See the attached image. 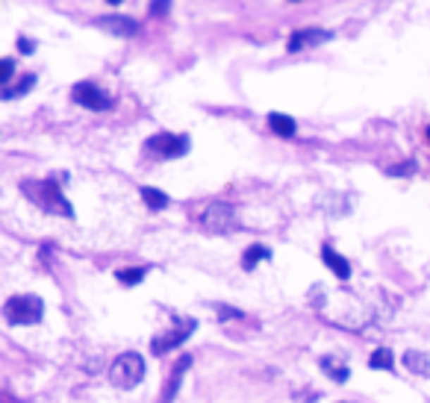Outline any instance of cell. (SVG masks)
Here are the masks:
<instances>
[{"label":"cell","instance_id":"1","mask_svg":"<svg viewBox=\"0 0 430 403\" xmlns=\"http://www.w3.org/2000/svg\"><path fill=\"white\" fill-rule=\"evenodd\" d=\"M44 315V304L39 294H15L6 300L4 318L15 327H27V324H39Z\"/></svg>","mask_w":430,"mask_h":403},{"label":"cell","instance_id":"2","mask_svg":"<svg viewBox=\"0 0 430 403\" xmlns=\"http://www.w3.org/2000/svg\"><path fill=\"white\" fill-rule=\"evenodd\" d=\"M24 192L30 194L32 204H39L44 212H59L65 218L74 215L71 204L62 197V192H59V186L54 180H47V182H24Z\"/></svg>","mask_w":430,"mask_h":403},{"label":"cell","instance_id":"3","mask_svg":"<svg viewBox=\"0 0 430 403\" xmlns=\"http://www.w3.org/2000/svg\"><path fill=\"white\" fill-rule=\"evenodd\" d=\"M142 377H145V359L139 354H133V350L121 354L109 368V380H112V385H118V389H136Z\"/></svg>","mask_w":430,"mask_h":403},{"label":"cell","instance_id":"4","mask_svg":"<svg viewBox=\"0 0 430 403\" xmlns=\"http://www.w3.org/2000/svg\"><path fill=\"white\" fill-rule=\"evenodd\" d=\"M201 227L209 230V232H230L236 227V212L230 204H221V200H215V204L204 206L201 212Z\"/></svg>","mask_w":430,"mask_h":403},{"label":"cell","instance_id":"5","mask_svg":"<svg viewBox=\"0 0 430 403\" xmlns=\"http://www.w3.org/2000/svg\"><path fill=\"white\" fill-rule=\"evenodd\" d=\"M71 97H74V104L86 106V109H94V112L112 109V97L101 86H94V82H77V86L71 89Z\"/></svg>","mask_w":430,"mask_h":403},{"label":"cell","instance_id":"6","mask_svg":"<svg viewBox=\"0 0 430 403\" xmlns=\"http://www.w3.org/2000/svg\"><path fill=\"white\" fill-rule=\"evenodd\" d=\"M147 150L156 156H183L189 154V136H174V132H156V136L147 139Z\"/></svg>","mask_w":430,"mask_h":403},{"label":"cell","instance_id":"7","mask_svg":"<svg viewBox=\"0 0 430 403\" xmlns=\"http://www.w3.org/2000/svg\"><path fill=\"white\" fill-rule=\"evenodd\" d=\"M333 42V32L330 30H316V27H307V30H295L289 36V50L297 54L304 47H319V44H327Z\"/></svg>","mask_w":430,"mask_h":403},{"label":"cell","instance_id":"8","mask_svg":"<svg viewBox=\"0 0 430 403\" xmlns=\"http://www.w3.org/2000/svg\"><path fill=\"white\" fill-rule=\"evenodd\" d=\"M195 327H197V321L195 318H189V321H180V327L177 330H171V333H165V335H156L154 339V354H165V350H171V347H177V345H183L189 335L195 333Z\"/></svg>","mask_w":430,"mask_h":403},{"label":"cell","instance_id":"9","mask_svg":"<svg viewBox=\"0 0 430 403\" xmlns=\"http://www.w3.org/2000/svg\"><path fill=\"white\" fill-rule=\"evenodd\" d=\"M94 24L101 30H106V32H112V36H124V39L139 32V21L124 18V15H104V18H97Z\"/></svg>","mask_w":430,"mask_h":403},{"label":"cell","instance_id":"10","mask_svg":"<svg viewBox=\"0 0 430 403\" xmlns=\"http://www.w3.org/2000/svg\"><path fill=\"white\" fill-rule=\"evenodd\" d=\"M192 368V356H180L177 365L171 368V377H168V385H162V397L159 403H174L177 397V389H180V383H183V374Z\"/></svg>","mask_w":430,"mask_h":403},{"label":"cell","instance_id":"11","mask_svg":"<svg viewBox=\"0 0 430 403\" xmlns=\"http://www.w3.org/2000/svg\"><path fill=\"white\" fill-rule=\"evenodd\" d=\"M321 259H324V265H327L339 280H348V277H351V265H348V259L339 256L333 247H324V250H321Z\"/></svg>","mask_w":430,"mask_h":403},{"label":"cell","instance_id":"12","mask_svg":"<svg viewBox=\"0 0 430 403\" xmlns=\"http://www.w3.org/2000/svg\"><path fill=\"white\" fill-rule=\"evenodd\" d=\"M404 365L410 368L412 374H419V377H430V356L422 354V350H407L404 354Z\"/></svg>","mask_w":430,"mask_h":403},{"label":"cell","instance_id":"13","mask_svg":"<svg viewBox=\"0 0 430 403\" xmlns=\"http://www.w3.org/2000/svg\"><path fill=\"white\" fill-rule=\"evenodd\" d=\"M269 127L277 132V136H283V139H292L295 132H297V124L289 118V115H283V112H271L269 115Z\"/></svg>","mask_w":430,"mask_h":403},{"label":"cell","instance_id":"14","mask_svg":"<svg viewBox=\"0 0 430 403\" xmlns=\"http://www.w3.org/2000/svg\"><path fill=\"white\" fill-rule=\"evenodd\" d=\"M266 259H271V250H269V247H262V244H254V247H247V250H245L242 268H245V271H254V265H257V262H266Z\"/></svg>","mask_w":430,"mask_h":403},{"label":"cell","instance_id":"15","mask_svg":"<svg viewBox=\"0 0 430 403\" xmlns=\"http://www.w3.org/2000/svg\"><path fill=\"white\" fill-rule=\"evenodd\" d=\"M142 200L147 204V209H154V212H159V209H165V206L171 204L168 194H165V192H156V189H151V186H142Z\"/></svg>","mask_w":430,"mask_h":403},{"label":"cell","instance_id":"16","mask_svg":"<svg viewBox=\"0 0 430 403\" xmlns=\"http://www.w3.org/2000/svg\"><path fill=\"white\" fill-rule=\"evenodd\" d=\"M145 274H147V268H145V265H142V268H121V271L115 274V280L124 283V285H136V283L145 280Z\"/></svg>","mask_w":430,"mask_h":403},{"label":"cell","instance_id":"17","mask_svg":"<svg viewBox=\"0 0 430 403\" xmlns=\"http://www.w3.org/2000/svg\"><path fill=\"white\" fill-rule=\"evenodd\" d=\"M369 365H371V368H383V371H392V368H395V359H392V350H386V347H380V350H374V354L369 356Z\"/></svg>","mask_w":430,"mask_h":403},{"label":"cell","instance_id":"18","mask_svg":"<svg viewBox=\"0 0 430 403\" xmlns=\"http://www.w3.org/2000/svg\"><path fill=\"white\" fill-rule=\"evenodd\" d=\"M32 86H36V77L27 74V77L18 82V86H9V89L4 92V100H15V97H21V94H27Z\"/></svg>","mask_w":430,"mask_h":403},{"label":"cell","instance_id":"19","mask_svg":"<svg viewBox=\"0 0 430 403\" xmlns=\"http://www.w3.org/2000/svg\"><path fill=\"white\" fill-rule=\"evenodd\" d=\"M321 368H324V371H330V377H333L336 383H345V380H348V374H351L345 365H339L336 359H327V356L321 359Z\"/></svg>","mask_w":430,"mask_h":403},{"label":"cell","instance_id":"20","mask_svg":"<svg viewBox=\"0 0 430 403\" xmlns=\"http://www.w3.org/2000/svg\"><path fill=\"white\" fill-rule=\"evenodd\" d=\"M12 71H15V62L6 56L4 62H0V82H4V92L9 89V80H12Z\"/></svg>","mask_w":430,"mask_h":403},{"label":"cell","instance_id":"21","mask_svg":"<svg viewBox=\"0 0 430 403\" xmlns=\"http://www.w3.org/2000/svg\"><path fill=\"white\" fill-rule=\"evenodd\" d=\"M407 174H416V162H407V165H392V168H389V177H407Z\"/></svg>","mask_w":430,"mask_h":403},{"label":"cell","instance_id":"22","mask_svg":"<svg viewBox=\"0 0 430 403\" xmlns=\"http://www.w3.org/2000/svg\"><path fill=\"white\" fill-rule=\"evenodd\" d=\"M18 50H21V54H32V50H36V44H32L30 39H21L18 42Z\"/></svg>","mask_w":430,"mask_h":403},{"label":"cell","instance_id":"23","mask_svg":"<svg viewBox=\"0 0 430 403\" xmlns=\"http://www.w3.org/2000/svg\"><path fill=\"white\" fill-rule=\"evenodd\" d=\"M151 12H154V15H162V12H168V4H154V6H151Z\"/></svg>","mask_w":430,"mask_h":403},{"label":"cell","instance_id":"24","mask_svg":"<svg viewBox=\"0 0 430 403\" xmlns=\"http://www.w3.org/2000/svg\"><path fill=\"white\" fill-rule=\"evenodd\" d=\"M4 403H15V400H12V397H9V395H6V397H4Z\"/></svg>","mask_w":430,"mask_h":403},{"label":"cell","instance_id":"25","mask_svg":"<svg viewBox=\"0 0 430 403\" xmlns=\"http://www.w3.org/2000/svg\"><path fill=\"white\" fill-rule=\"evenodd\" d=\"M427 139H430V127H427Z\"/></svg>","mask_w":430,"mask_h":403}]
</instances>
